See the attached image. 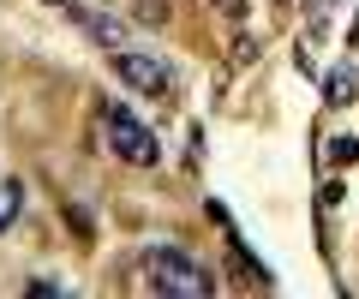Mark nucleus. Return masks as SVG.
I'll return each instance as SVG.
<instances>
[{"mask_svg":"<svg viewBox=\"0 0 359 299\" xmlns=\"http://www.w3.org/2000/svg\"><path fill=\"white\" fill-rule=\"evenodd\" d=\"M54 6H66V0H54ZM66 13H72L84 30H96V42H120V25H114V18H102V13H84V6H66Z\"/></svg>","mask_w":359,"mask_h":299,"instance_id":"5","label":"nucleus"},{"mask_svg":"<svg viewBox=\"0 0 359 299\" xmlns=\"http://www.w3.org/2000/svg\"><path fill=\"white\" fill-rule=\"evenodd\" d=\"M353 96H359L353 66H335V72H323V102H353Z\"/></svg>","mask_w":359,"mask_h":299,"instance_id":"4","label":"nucleus"},{"mask_svg":"<svg viewBox=\"0 0 359 299\" xmlns=\"http://www.w3.org/2000/svg\"><path fill=\"white\" fill-rule=\"evenodd\" d=\"M18 209H25V186H18V180H0V234L18 221Z\"/></svg>","mask_w":359,"mask_h":299,"instance_id":"6","label":"nucleus"},{"mask_svg":"<svg viewBox=\"0 0 359 299\" xmlns=\"http://www.w3.org/2000/svg\"><path fill=\"white\" fill-rule=\"evenodd\" d=\"M144 281L156 293H168V299H210L216 293V275L198 258H186L180 246H150L144 251Z\"/></svg>","mask_w":359,"mask_h":299,"instance_id":"1","label":"nucleus"},{"mask_svg":"<svg viewBox=\"0 0 359 299\" xmlns=\"http://www.w3.org/2000/svg\"><path fill=\"white\" fill-rule=\"evenodd\" d=\"M330 162L353 168V162H359V144H353V138H330Z\"/></svg>","mask_w":359,"mask_h":299,"instance_id":"7","label":"nucleus"},{"mask_svg":"<svg viewBox=\"0 0 359 299\" xmlns=\"http://www.w3.org/2000/svg\"><path fill=\"white\" fill-rule=\"evenodd\" d=\"M114 78L132 84L138 96H156V102L168 96V66L150 60V54H114Z\"/></svg>","mask_w":359,"mask_h":299,"instance_id":"3","label":"nucleus"},{"mask_svg":"<svg viewBox=\"0 0 359 299\" xmlns=\"http://www.w3.org/2000/svg\"><path fill=\"white\" fill-rule=\"evenodd\" d=\"M102 138H108V150H114V156L132 162V168H156V162H162V144H156V132L144 126L132 108H120V102L102 108Z\"/></svg>","mask_w":359,"mask_h":299,"instance_id":"2","label":"nucleus"}]
</instances>
